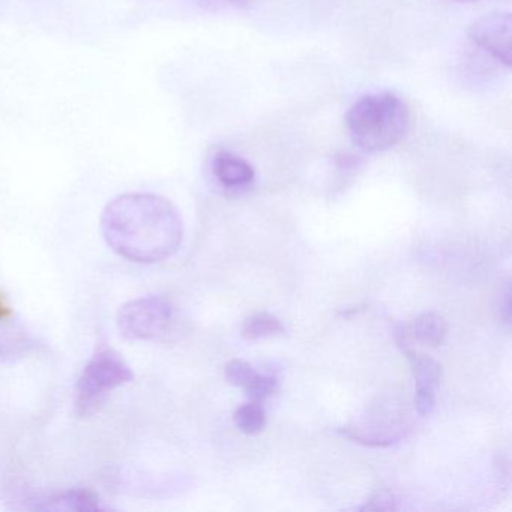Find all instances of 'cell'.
Wrapping results in <instances>:
<instances>
[{
	"label": "cell",
	"mask_w": 512,
	"mask_h": 512,
	"mask_svg": "<svg viewBox=\"0 0 512 512\" xmlns=\"http://www.w3.org/2000/svg\"><path fill=\"white\" fill-rule=\"evenodd\" d=\"M107 245L130 262L157 263L172 257L184 239V223L170 200L152 193H127L101 214Z\"/></svg>",
	"instance_id": "obj_1"
},
{
	"label": "cell",
	"mask_w": 512,
	"mask_h": 512,
	"mask_svg": "<svg viewBox=\"0 0 512 512\" xmlns=\"http://www.w3.org/2000/svg\"><path fill=\"white\" fill-rule=\"evenodd\" d=\"M409 125V107L391 92L359 98L346 115L347 133L353 145L367 152L394 148L406 137Z\"/></svg>",
	"instance_id": "obj_2"
},
{
	"label": "cell",
	"mask_w": 512,
	"mask_h": 512,
	"mask_svg": "<svg viewBox=\"0 0 512 512\" xmlns=\"http://www.w3.org/2000/svg\"><path fill=\"white\" fill-rule=\"evenodd\" d=\"M130 365L110 347L98 350L80 374L76 386V413L91 416L100 410L110 392L133 380Z\"/></svg>",
	"instance_id": "obj_3"
},
{
	"label": "cell",
	"mask_w": 512,
	"mask_h": 512,
	"mask_svg": "<svg viewBox=\"0 0 512 512\" xmlns=\"http://www.w3.org/2000/svg\"><path fill=\"white\" fill-rule=\"evenodd\" d=\"M173 320V305L161 296L128 302L118 313V328L128 340L148 341L161 337Z\"/></svg>",
	"instance_id": "obj_4"
},
{
	"label": "cell",
	"mask_w": 512,
	"mask_h": 512,
	"mask_svg": "<svg viewBox=\"0 0 512 512\" xmlns=\"http://www.w3.org/2000/svg\"><path fill=\"white\" fill-rule=\"evenodd\" d=\"M469 38L503 67L512 64V19L508 11H493L473 22Z\"/></svg>",
	"instance_id": "obj_5"
},
{
	"label": "cell",
	"mask_w": 512,
	"mask_h": 512,
	"mask_svg": "<svg viewBox=\"0 0 512 512\" xmlns=\"http://www.w3.org/2000/svg\"><path fill=\"white\" fill-rule=\"evenodd\" d=\"M224 374L229 383L244 389L254 403H265L278 389L277 377L260 374L242 359L230 361L224 368Z\"/></svg>",
	"instance_id": "obj_6"
},
{
	"label": "cell",
	"mask_w": 512,
	"mask_h": 512,
	"mask_svg": "<svg viewBox=\"0 0 512 512\" xmlns=\"http://www.w3.org/2000/svg\"><path fill=\"white\" fill-rule=\"evenodd\" d=\"M212 172L223 187L232 190L248 187L256 176L253 166L248 161L229 151H221L215 155Z\"/></svg>",
	"instance_id": "obj_7"
},
{
	"label": "cell",
	"mask_w": 512,
	"mask_h": 512,
	"mask_svg": "<svg viewBox=\"0 0 512 512\" xmlns=\"http://www.w3.org/2000/svg\"><path fill=\"white\" fill-rule=\"evenodd\" d=\"M37 509L55 512H97L103 511L104 506L97 494L77 488L44 500Z\"/></svg>",
	"instance_id": "obj_8"
},
{
	"label": "cell",
	"mask_w": 512,
	"mask_h": 512,
	"mask_svg": "<svg viewBox=\"0 0 512 512\" xmlns=\"http://www.w3.org/2000/svg\"><path fill=\"white\" fill-rule=\"evenodd\" d=\"M404 356L410 362L413 380H415L416 392H433L436 394L437 386L442 377V368L437 361H434L427 353L418 352L415 346L403 350Z\"/></svg>",
	"instance_id": "obj_9"
},
{
	"label": "cell",
	"mask_w": 512,
	"mask_h": 512,
	"mask_svg": "<svg viewBox=\"0 0 512 512\" xmlns=\"http://www.w3.org/2000/svg\"><path fill=\"white\" fill-rule=\"evenodd\" d=\"M413 341L425 347L442 346L448 335V323L440 314L422 313L409 326Z\"/></svg>",
	"instance_id": "obj_10"
},
{
	"label": "cell",
	"mask_w": 512,
	"mask_h": 512,
	"mask_svg": "<svg viewBox=\"0 0 512 512\" xmlns=\"http://www.w3.org/2000/svg\"><path fill=\"white\" fill-rule=\"evenodd\" d=\"M284 332L283 323L278 317L269 313H256L245 319L242 325V337L247 341L265 340V338L277 337Z\"/></svg>",
	"instance_id": "obj_11"
},
{
	"label": "cell",
	"mask_w": 512,
	"mask_h": 512,
	"mask_svg": "<svg viewBox=\"0 0 512 512\" xmlns=\"http://www.w3.org/2000/svg\"><path fill=\"white\" fill-rule=\"evenodd\" d=\"M233 421L236 427L245 434H259L266 425V413L262 404L250 403L242 404L233 413Z\"/></svg>",
	"instance_id": "obj_12"
},
{
	"label": "cell",
	"mask_w": 512,
	"mask_h": 512,
	"mask_svg": "<svg viewBox=\"0 0 512 512\" xmlns=\"http://www.w3.org/2000/svg\"><path fill=\"white\" fill-rule=\"evenodd\" d=\"M359 509L361 511H397L398 499L391 491H377Z\"/></svg>",
	"instance_id": "obj_13"
},
{
	"label": "cell",
	"mask_w": 512,
	"mask_h": 512,
	"mask_svg": "<svg viewBox=\"0 0 512 512\" xmlns=\"http://www.w3.org/2000/svg\"><path fill=\"white\" fill-rule=\"evenodd\" d=\"M497 313H499L500 322L509 325L511 323V284L506 281L505 286L500 289L499 298H497Z\"/></svg>",
	"instance_id": "obj_14"
},
{
	"label": "cell",
	"mask_w": 512,
	"mask_h": 512,
	"mask_svg": "<svg viewBox=\"0 0 512 512\" xmlns=\"http://www.w3.org/2000/svg\"><path fill=\"white\" fill-rule=\"evenodd\" d=\"M199 5L208 10H221V8H244L251 0H197Z\"/></svg>",
	"instance_id": "obj_15"
},
{
	"label": "cell",
	"mask_w": 512,
	"mask_h": 512,
	"mask_svg": "<svg viewBox=\"0 0 512 512\" xmlns=\"http://www.w3.org/2000/svg\"><path fill=\"white\" fill-rule=\"evenodd\" d=\"M11 316V310L10 307H8L7 302H5V299L2 298V295H0V320L7 319V317Z\"/></svg>",
	"instance_id": "obj_16"
},
{
	"label": "cell",
	"mask_w": 512,
	"mask_h": 512,
	"mask_svg": "<svg viewBox=\"0 0 512 512\" xmlns=\"http://www.w3.org/2000/svg\"><path fill=\"white\" fill-rule=\"evenodd\" d=\"M454 2H461V4H466V2H479V0H454Z\"/></svg>",
	"instance_id": "obj_17"
}]
</instances>
